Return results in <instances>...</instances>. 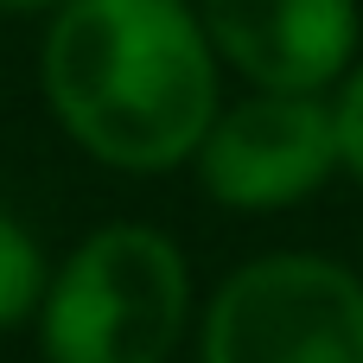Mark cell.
Segmentation results:
<instances>
[{
	"label": "cell",
	"instance_id": "cell-7",
	"mask_svg": "<svg viewBox=\"0 0 363 363\" xmlns=\"http://www.w3.org/2000/svg\"><path fill=\"white\" fill-rule=\"evenodd\" d=\"M332 121H338V166L363 191V51H357V64L338 77V89H332Z\"/></svg>",
	"mask_w": 363,
	"mask_h": 363
},
{
	"label": "cell",
	"instance_id": "cell-4",
	"mask_svg": "<svg viewBox=\"0 0 363 363\" xmlns=\"http://www.w3.org/2000/svg\"><path fill=\"white\" fill-rule=\"evenodd\" d=\"M185 172L230 217L300 211L332 179H345L332 96H306V89H242V96H223V108H217V121L198 140Z\"/></svg>",
	"mask_w": 363,
	"mask_h": 363
},
{
	"label": "cell",
	"instance_id": "cell-3",
	"mask_svg": "<svg viewBox=\"0 0 363 363\" xmlns=\"http://www.w3.org/2000/svg\"><path fill=\"white\" fill-rule=\"evenodd\" d=\"M191 363H363V274L325 249L236 262L198 300Z\"/></svg>",
	"mask_w": 363,
	"mask_h": 363
},
{
	"label": "cell",
	"instance_id": "cell-1",
	"mask_svg": "<svg viewBox=\"0 0 363 363\" xmlns=\"http://www.w3.org/2000/svg\"><path fill=\"white\" fill-rule=\"evenodd\" d=\"M32 77L51 128L115 179L185 172L230 83L191 0H64Z\"/></svg>",
	"mask_w": 363,
	"mask_h": 363
},
{
	"label": "cell",
	"instance_id": "cell-6",
	"mask_svg": "<svg viewBox=\"0 0 363 363\" xmlns=\"http://www.w3.org/2000/svg\"><path fill=\"white\" fill-rule=\"evenodd\" d=\"M51 249L38 242V230L13 211H0V338L13 332H32L38 306H45V287H51Z\"/></svg>",
	"mask_w": 363,
	"mask_h": 363
},
{
	"label": "cell",
	"instance_id": "cell-5",
	"mask_svg": "<svg viewBox=\"0 0 363 363\" xmlns=\"http://www.w3.org/2000/svg\"><path fill=\"white\" fill-rule=\"evenodd\" d=\"M242 89L332 96L363 51V0H191Z\"/></svg>",
	"mask_w": 363,
	"mask_h": 363
},
{
	"label": "cell",
	"instance_id": "cell-2",
	"mask_svg": "<svg viewBox=\"0 0 363 363\" xmlns=\"http://www.w3.org/2000/svg\"><path fill=\"white\" fill-rule=\"evenodd\" d=\"M198 325V274L172 230L115 217L83 230L32 319L38 363H172Z\"/></svg>",
	"mask_w": 363,
	"mask_h": 363
},
{
	"label": "cell",
	"instance_id": "cell-8",
	"mask_svg": "<svg viewBox=\"0 0 363 363\" xmlns=\"http://www.w3.org/2000/svg\"><path fill=\"white\" fill-rule=\"evenodd\" d=\"M64 0H0V19H45V13H57Z\"/></svg>",
	"mask_w": 363,
	"mask_h": 363
}]
</instances>
